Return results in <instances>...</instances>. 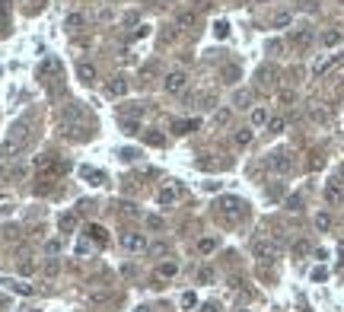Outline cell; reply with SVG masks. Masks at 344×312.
Instances as JSON below:
<instances>
[{
	"mask_svg": "<svg viewBox=\"0 0 344 312\" xmlns=\"http://www.w3.org/2000/svg\"><path fill=\"white\" fill-rule=\"evenodd\" d=\"M118 246H122V252H128V255H140V252H147V236L144 232H134V230H128V232H122V239H118Z\"/></svg>",
	"mask_w": 344,
	"mask_h": 312,
	"instance_id": "6da1fadb",
	"label": "cell"
},
{
	"mask_svg": "<svg viewBox=\"0 0 344 312\" xmlns=\"http://www.w3.org/2000/svg\"><path fill=\"white\" fill-rule=\"evenodd\" d=\"M252 255H255L258 264H274V262H278V246H274L271 239L262 236V239L252 242Z\"/></svg>",
	"mask_w": 344,
	"mask_h": 312,
	"instance_id": "7a4b0ae2",
	"label": "cell"
},
{
	"mask_svg": "<svg viewBox=\"0 0 344 312\" xmlns=\"http://www.w3.org/2000/svg\"><path fill=\"white\" fill-rule=\"evenodd\" d=\"M185 86H188V74H185V70H169L166 80H162V90L172 92V96H176V92H182Z\"/></svg>",
	"mask_w": 344,
	"mask_h": 312,
	"instance_id": "3957f363",
	"label": "cell"
},
{
	"mask_svg": "<svg viewBox=\"0 0 344 312\" xmlns=\"http://www.w3.org/2000/svg\"><path fill=\"white\" fill-rule=\"evenodd\" d=\"M268 166L278 172V176H287V172L294 169V156H290V153H274L268 160Z\"/></svg>",
	"mask_w": 344,
	"mask_h": 312,
	"instance_id": "277c9868",
	"label": "cell"
},
{
	"mask_svg": "<svg viewBox=\"0 0 344 312\" xmlns=\"http://www.w3.org/2000/svg\"><path fill=\"white\" fill-rule=\"evenodd\" d=\"M76 76H80V80L86 83V86H92L99 80V74H96V64H90V60H80V64H76Z\"/></svg>",
	"mask_w": 344,
	"mask_h": 312,
	"instance_id": "5b68a950",
	"label": "cell"
},
{
	"mask_svg": "<svg viewBox=\"0 0 344 312\" xmlns=\"http://www.w3.org/2000/svg\"><path fill=\"white\" fill-rule=\"evenodd\" d=\"M220 214H226V216H233V220H236V216L239 214H242V201H239V198H220Z\"/></svg>",
	"mask_w": 344,
	"mask_h": 312,
	"instance_id": "8992f818",
	"label": "cell"
},
{
	"mask_svg": "<svg viewBox=\"0 0 344 312\" xmlns=\"http://www.w3.org/2000/svg\"><path fill=\"white\" fill-rule=\"evenodd\" d=\"M325 201H328V204H341L344 201V188H341L338 178H332L328 185H325Z\"/></svg>",
	"mask_w": 344,
	"mask_h": 312,
	"instance_id": "52a82bcc",
	"label": "cell"
},
{
	"mask_svg": "<svg viewBox=\"0 0 344 312\" xmlns=\"http://www.w3.org/2000/svg\"><path fill=\"white\" fill-rule=\"evenodd\" d=\"M156 277H160V280H172V277H178V262H176V258H169V262H160Z\"/></svg>",
	"mask_w": 344,
	"mask_h": 312,
	"instance_id": "ba28073f",
	"label": "cell"
},
{
	"mask_svg": "<svg viewBox=\"0 0 344 312\" xmlns=\"http://www.w3.org/2000/svg\"><path fill=\"white\" fill-rule=\"evenodd\" d=\"M217 246H220V242H217V236H201V239H198V255H201V258H208V255H214V252H217Z\"/></svg>",
	"mask_w": 344,
	"mask_h": 312,
	"instance_id": "9c48e42d",
	"label": "cell"
},
{
	"mask_svg": "<svg viewBox=\"0 0 344 312\" xmlns=\"http://www.w3.org/2000/svg\"><path fill=\"white\" fill-rule=\"evenodd\" d=\"M176 26H178V29H194V26H198V13H192V10L176 13Z\"/></svg>",
	"mask_w": 344,
	"mask_h": 312,
	"instance_id": "30bf717a",
	"label": "cell"
},
{
	"mask_svg": "<svg viewBox=\"0 0 344 312\" xmlns=\"http://www.w3.org/2000/svg\"><path fill=\"white\" fill-rule=\"evenodd\" d=\"M86 239H90L92 242V246H106V230H102V226H96V223H92V226H86Z\"/></svg>",
	"mask_w": 344,
	"mask_h": 312,
	"instance_id": "8fae6325",
	"label": "cell"
},
{
	"mask_svg": "<svg viewBox=\"0 0 344 312\" xmlns=\"http://www.w3.org/2000/svg\"><path fill=\"white\" fill-rule=\"evenodd\" d=\"M268 108H262V106H258V108H252V115H248V124H252V128H264V124H268Z\"/></svg>",
	"mask_w": 344,
	"mask_h": 312,
	"instance_id": "7c38bea8",
	"label": "cell"
},
{
	"mask_svg": "<svg viewBox=\"0 0 344 312\" xmlns=\"http://www.w3.org/2000/svg\"><path fill=\"white\" fill-rule=\"evenodd\" d=\"M312 226L319 230V232H328V230H332V214H328V210H319V214L312 216Z\"/></svg>",
	"mask_w": 344,
	"mask_h": 312,
	"instance_id": "4fadbf2b",
	"label": "cell"
},
{
	"mask_svg": "<svg viewBox=\"0 0 344 312\" xmlns=\"http://www.w3.org/2000/svg\"><path fill=\"white\" fill-rule=\"evenodd\" d=\"M156 201H160L162 207H169V204H176V201H178V192H176V188H172V185H166V188H160Z\"/></svg>",
	"mask_w": 344,
	"mask_h": 312,
	"instance_id": "5bb4252c",
	"label": "cell"
},
{
	"mask_svg": "<svg viewBox=\"0 0 344 312\" xmlns=\"http://www.w3.org/2000/svg\"><path fill=\"white\" fill-rule=\"evenodd\" d=\"M4 284H6L13 293H20V296H32V293H36V287H32V284H22V280H4Z\"/></svg>",
	"mask_w": 344,
	"mask_h": 312,
	"instance_id": "9a60e30c",
	"label": "cell"
},
{
	"mask_svg": "<svg viewBox=\"0 0 344 312\" xmlns=\"http://www.w3.org/2000/svg\"><path fill=\"white\" fill-rule=\"evenodd\" d=\"M64 26H67V29H70V32H80L83 26H86V16H83V13H67Z\"/></svg>",
	"mask_w": 344,
	"mask_h": 312,
	"instance_id": "2e32d148",
	"label": "cell"
},
{
	"mask_svg": "<svg viewBox=\"0 0 344 312\" xmlns=\"http://www.w3.org/2000/svg\"><path fill=\"white\" fill-rule=\"evenodd\" d=\"M172 131H176V134H188V131H198V121H194V118L172 121Z\"/></svg>",
	"mask_w": 344,
	"mask_h": 312,
	"instance_id": "e0dca14e",
	"label": "cell"
},
{
	"mask_svg": "<svg viewBox=\"0 0 344 312\" xmlns=\"http://www.w3.org/2000/svg\"><path fill=\"white\" fill-rule=\"evenodd\" d=\"M309 42H312V29H300V32H294V45H296V48H306Z\"/></svg>",
	"mask_w": 344,
	"mask_h": 312,
	"instance_id": "ac0fdd59",
	"label": "cell"
},
{
	"mask_svg": "<svg viewBox=\"0 0 344 312\" xmlns=\"http://www.w3.org/2000/svg\"><path fill=\"white\" fill-rule=\"evenodd\" d=\"M147 252L153 258H166L169 255V242H153V246H147Z\"/></svg>",
	"mask_w": 344,
	"mask_h": 312,
	"instance_id": "d6986e66",
	"label": "cell"
},
{
	"mask_svg": "<svg viewBox=\"0 0 344 312\" xmlns=\"http://www.w3.org/2000/svg\"><path fill=\"white\" fill-rule=\"evenodd\" d=\"M233 140H236V146H248V144H252V128H239Z\"/></svg>",
	"mask_w": 344,
	"mask_h": 312,
	"instance_id": "ffe728a7",
	"label": "cell"
},
{
	"mask_svg": "<svg viewBox=\"0 0 344 312\" xmlns=\"http://www.w3.org/2000/svg\"><path fill=\"white\" fill-rule=\"evenodd\" d=\"M61 74V67H58V60L54 58H48L45 64H42V76H58Z\"/></svg>",
	"mask_w": 344,
	"mask_h": 312,
	"instance_id": "44dd1931",
	"label": "cell"
},
{
	"mask_svg": "<svg viewBox=\"0 0 344 312\" xmlns=\"http://www.w3.org/2000/svg\"><path fill=\"white\" fill-rule=\"evenodd\" d=\"M194 280H198V284H210V280H214V268H208V264L198 268V271H194Z\"/></svg>",
	"mask_w": 344,
	"mask_h": 312,
	"instance_id": "7402d4cb",
	"label": "cell"
},
{
	"mask_svg": "<svg viewBox=\"0 0 344 312\" xmlns=\"http://www.w3.org/2000/svg\"><path fill=\"white\" fill-rule=\"evenodd\" d=\"M118 121H122L124 134H137V131H140V121H137V118H118Z\"/></svg>",
	"mask_w": 344,
	"mask_h": 312,
	"instance_id": "603a6c76",
	"label": "cell"
},
{
	"mask_svg": "<svg viewBox=\"0 0 344 312\" xmlns=\"http://www.w3.org/2000/svg\"><path fill=\"white\" fill-rule=\"evenodd\" d=\"M128 92V83L124 80H112L108 83V96H124Z\"/></svg>",
	"mask_w": 344,
	"mask_h": 312,
	"instance_id": "cb8c5ba5",
	"label": "cell"
},
{
	"mask_svg": "<svg viewBox=\"0 0 344 312\" xmlns=\"http://www.w3.org/2000/svg\"><path fill=\"white\" fill-rule=\"evenodd\" d=\"M290 20H294V16H290L287 10H280L278 16H274V29H287V26H290Z\"/></svg>",
	"mask_w": 344,
	"mask_h": 312,
	"instance_id": "d4e9b609",
	"label": "cell"
},
{
	"mask_svg": "<svg viewBox=\"0 0 344 312\" xmlns=\"http://www.w3.org/2000/svg\"><path fill=\"white\" fill-rule=\"evenodd\" d=\"M42 271H45L48 277H54L58 271H61V264H58V258H48V262H45V264H42Z\"/></svg>",
	"mask_w": 344,
	"mask_h": 312,
	"instance_id": "484cf974",
	"label": "cell"
},
{
	"mask_svg": "<svg viewBox=\"0 0 344 312\" xmlns=\"http://www.w3.org/2000/svg\"><path fill=\"white\" fill-rule=\"evenodd\" d=\"M74 226H76V216H74V214H64V216H61V232H70Z\"/></svg>",
	"mask_w": 344,
	"mask_h": 312,
	"instance_id": "4316f807",
	"label": "cell"
},
{
	"mask_svg": "<svg viewBox=\"0 0 344 312\" xmlns=\"http://www.w3.org/2000/svg\"><path fill=\"white\" fill-rule=\"evenodd\" d=\"M90 252H92V242H90V239H80V242H76V255H80V258H86Z\"/></svg>",
	"mask_w": 344,
	"mask_h": 312,
	"instance_id": "83f0119b",
	"label": "cell"
},
{
	"mask_svg": "<svg viewBox=\"0 0 344 312\" xmlns=\"http://www.w3.org/2000/svg\"><path fill=\"white\" fill-rule=\"evenodd\" d=\"M338 42H341V32H325L322 36V45H328V48H334Z\"/></svg>",
	"mask_w": 344,
	"mask_h": 312,
	"instance_id": "f1b7e54d",
	"label": "cell"
},
{
	"mask_svg": "<svg viewBox=\"0 0 344 312\" xmlns=\"http://www.w3.org/2000/svg\"><path fill=\"white\" fill-rule=\"evenodd\" d=\"M284 128H287V121H284V118H271V121H268V131H271V134H280Z\"/></svg>",
	"mask_w": 344,
	"mask_h": 312,
	"instance_id": "f546056e",
	"label": "cell"
},
{
	"mask_svg": "<svg viewBox=\"0 0 344 312\" xmlns=\"http://www.w3.org/2000/svg\"><path fill=\"white\" fill-rule=\"evenodd\" d=\"M194 302H198V296H194L192 290H188V293H182V306H185V309H192Z\"/></svg>",
	"mask_w": 344,
	"mask_h": 312,
	"instance_id": "4dcf8cb0",
	"label": "cell"
},
{
	"mask_svg": "<svg viewBox=\"0 0 344 312\" xmlns=\"http://www.w3.org/2000/svg\"><path fill=\"white\" fill-rule=\"evenodd\" d=\"M45 252H48V255H58V252H61V242H58V239H51L48 246H45Z\"/></svg>",
	"mask_w": 344,
	"mask_h": 312,
	"instance_id": "1f68e13d",
	"label": "cell"
},
{
	"mask_svg": "<svg viewBox=\"0 0 344 312\" xmlns=\"http://www.w3.org/2000/svg\"><path fill=\"white\" fill-rule=\"evenodd\" d=\"M300 207H303V201H300L296 194H294V198H287V210H300Z\"/></svg>",
	"mask_w": 344,
	"mask_h": 312,
	"instance_id": "d6a6232c",
	"label": "cell"
},
{
	"mask_svg": "<svg viewBox=\"0 0 344 312\" xmlns=\"http://www.w3.org/2000/svg\"><path fill=\"white\" fill-rule=\"evenodd\" d=\"M294 252H296V255H306V252H309V242H306V239H300L296 246H294Z\"/></svg>",
	"mask_w": 344,
	"mask_h": 312,
	"instance_id": "836d02e7",
	"label": "cell"
},
{
	"mask_svg": "<svg viewBox=\"0 0 344 312\" xmlns=\"http://www.w3.org/2000/svg\"><path fill=\"white\" fill-rule=\"evenodd\" d=\"M147 140H150L153 146H162V144H166V137H162V134H147Z\"/></svg>",
	"mask_w": 344,
	"mask_h": 312,
	"instance_id": "e575fe53",
	"label": "cell"
},
{
	"mask_svg": "<svg viewBox=\"0 0 344 312\" xmlns=\"http://www.w3.org/2000/svg\"><path fill=\"white\" fill-rule=\"evenodd\" d=\"M147 226L150 230H162V220H160V216H147Z\"/></svg>",
	"mask_w": 344,
	"mask_h": 312,
	"instance_id": "d590c367",
	"label": "cell"
},
{
	"mask_svg": "<svg viewBox=\"0 0 344 312\" xmlns=\"http://www.w3.org/2000/svg\"><path fill=\"white\" fill-rule=\"evenodd\" d=\"M325 118H328V112H322V108H312V121H319V124H322Z\"/></svg>",
	"mask_w": 344,
	"mask_h": 312,
	"instance_id": "8d00e7d4",
	"label": "cell"
},
{
	"mask_svg": "<svg viewBox=\"0 0 344 312\" xmlns=\"http://www.w3.org/2000/svg\"><path fill=\"white\" fill-rule=\"evenodd\" d=\"M325 277H328V271H325V268H316V271H312V280H325Z\"/></svg>",
	"mask_w": 344,
	"mask_h": 312,
	"instance_id": "74e56055",
	"label": "cell"
},
{
	"mask_svg": "<svg viewBox=\"0 0 344 312\" xmlns=\"http://www.w3.org/2000/svg\"><path fill=\"white\" fill-rule=\"evenodd\" d=\"M246 102H248V92H239V96H236V106H239V108H248Z\"/></svg>",
	"mask_w": 344,
	"mask_h": 312,
	"instance_id": "f35d334b",
	"label": "cell"
},
{
	"mask_svg": "<svg viewBox=\"0 0 344 312\" xmlns=\"http://www.w3.org/2000/svg\"><path fill=\"white\" fill-rule=\"evenodd\" d=\"M201 312H220V306H217V302H204Z\"/></svg>",
	"mask_w": 344,
	"mask_h": 312,
	"instance_id": "ab89813d",
	"label": "cell"
},
{
	"mask_svg": "<svg viewBox=\"0 0 344 312\" xmlns=\"http://www.w3.org/2000/svg\"><path fill=\"white\" fill-rule=\"evenodd\" d=\"M122 156H124V160H137V150H131V146H128V150H122Z\"/></svg>",
	"mask_w": 344,
	"mask_h": 312,
	"instance_id": "60d3db41",
	"label": "cell"
},
{
	"mask_svg": "<svg viewBox=\"0 0 344 312\" xmlns=\"http://www.w3.org/2000/svg\"><path fill=\"white\" fill-rule=\"evenodd\" d=\"M4 302H6V296H4V293H0V306H4Z\"/></svg>",
	"mask_w": 344,
	"mask_h": 312,
	"instance_id": "b9f144b4",
	"label": "cell"
},
{
	"mask_svg": "<svg viewBox=\"0 0 344 312\" xmlns=\"http://www.w3.org/2000/svg\"><path fill=\"white\" fill-rule=\"evenodd\" d=\"M137 312H150V309H147V306H140V309H137Z\"/></svg>",
	"mask_w": 344,
	"mask_h": 312,
	"instance_id": "7bdbcfd3",
	"label": "cell"
},
{
	"mask_svg": "<svg viewBox=\"0 0 344 312\" xmlns=\"http://www.w3.org/2000/svg\"><path fill=\"white\" fill-rule=\"evenodd\" d=\"M255 4H268V0H255Z\"/></svg>",
	"mask_w": 344,
	"mask_h": 312,
	"instance_id": "ee69618b",
	"label": "cell"
},
{
	"mask_svg": "<svg viewBox=\"0 0 344 312\" xmlns=\"http://www.w3.org/2000/svg\"><path fill=\"white\" fill-rule=\"evenodd\" d=\"M0 176H4V166H0Z\"/></svg>",
	"mask_w": 344,
	"mask_h": 312,
	"instance_id": "f6af8a7d",
	"label": "cell"
}]
</instances>
